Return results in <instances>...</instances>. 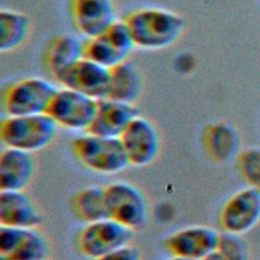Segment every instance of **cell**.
Instances as JSON below:
<instances>
[{
  "mask_svg": "<svg viewBox=\"0 0 260 260\" xmlns=\"http://www.w3.org/2000/svg\"><path fill=\"white\" fill-rule=\"evenodd\" d=\"M41 223L40 210L23 190L0 192V225L36 229Z\"/></svg>",
  "mask_w": 260,
  "mask_h": 260,
  "instance_id": "obj_15",
  "label": "cell"
},
{
  "mask_svg": "<svg viewBox=\"0 0 260 260\" xmlns=\"http://www.w3.org/2000/svg\"><path fill=\"white\" fill-rule=\"evenodd\" d=\"M138 115L134 104L110 98L102 99L99 101L94 119L87 132L108 137H120Z\"/></svg>",
  "mask_w": 260,
  "mask_h": 260,
  "instance_id": "obj_14",
  "label": "cell"
},
{
  "mask_svg": "<svg viewBox=\"0 0 260 260\" xmlns=\"http://www.w3.org/2000/svg\"><path fill=\"white\" fill-rule=\"evenodd\" d=\"M142 88V75L138 68L129 60L110 69V83L107 98L134 104L140 96Z\"/></svg>",
  "mask_w": 260,
  "mask_h": 260,
  "instance_id": "obj_19",
  "label": "cell"
},
{
  "mask_svg": "<svg viewBox=\"0 0 260 260\" xmlns=\"http://www.w3.org/2000/svg\"><path fill=\"white\" fill-rule=\"evenodd\" d=\"M49 255V243L36 228L26 229L21 243L9 258L12 260H48Z\"/></svg>",
  "mask_w": 260,
  "mask_h": 260,
  "instance_id": "obj_22",
  "label": "cell"
},
{
  "mask_svg": "<svg viewBox=\"0 0 260 260\" xmlns=\"http://www.w3.org/2000/svg\"><path fill=\"white\" fill-rule=\"evenodd\" d=\"M69 12L83 39L105 32L118 19L113 0H69Z\"/></svg>",
  "mask_w": 260,
  "mask_h": 260,
  "instance_id": "obj_13",
  "label": "cell"
},
{
  "mask_svg": "<svg viewBox=\"0 0 260 260\" xmlns=\"http://www.w3.org/2000/svg\"><path fill=\"white\" fill-rule=\"evenodd\" d=\"M175 66H176L177 70L180 71L181 73H188L194 67V59L191 56H189L188 54L180 55V56H178V58L175 62Z\"/></svg>",
  "mask_w": 260,
  "mask_h": 260,
  "instance_id": "obj_27",
  "label": "cell"
},
{
  "mask_svg": "<svg viewBox=\"0 0 260 260\" xmlns=\"http://www.w3.org/2000/svg\"><path fill=\"white\" fill-rule=\"evenodd\" d=\"M216 252L222 260H249V247L242 235L219 233Z\"/></svg>",
  "mask_w": 260,
  "mask_h": 260,
  "instance_id": "obj_24",
  "label": "cell"
},
{
  "mask_svg": "<svg viewBox=\"0 0 260 260\" xmlns=\"http://www.w3.org/2000/svg\"><path fill=\"white\" fill-rule=\"evenodd\" d=\"M135 48L157 51L174 45L185 28L184 18L167 8L144 6L131 10L123 18Z\"/></svg>",
  "mask_w": 260,
  "mask_h": 260,
  "instance_id": "obj_1",
  "label": "cell"
},
{
  "mask_svg": "<svg viewBox=\"0 0 260 260\" xmlns=\"http://www.w3.org/2000/svg\"><path fill=\"white\" fill-rule=\"evenodd\" d=\"M109 217L134 230L147 219L148 207L141 191L126 182H113L105 186Z\"/></svg>",
  "mask_w": 260,
  "mask_h": 260,
  "instance_id": "obj_8",
  "label": "cell"
},
{
  "mask_svg": "<svg viewBox=\"0 0 260 260\" xmlns=\"http://www.w3.org/2000/svg\"><path fill=\"white\" fill-rule=\"evenodd\" d=\"M99 101L77 90L58 87L47 114L58 127L87 132L94 119Z\"/></svg>",
  "mask_w": 260,
  "mask_h": 260,
  "instance_id": "obj_5",
  "label": "cell"
},
{
  "mask_svg": "<svg viewBox=\"0 0 260 260\" xmlns=\"http://www.w3.org/2000/svg\"><path fill=\"white\" fill-rule=\"evenodd\" d=\"M0 260H12V259H10L9 257H6V256H2V255H0Z\"/></svg>",
  "mask_w": 260,
  "mask_h": 260,
  "instance_id": "obj_30",
  "label": "cell"
},
{
  "mask_svg": "<svg viewBox=\"0 0 260 260\" xmlns=\"http://www.w3.org/2000/svg\"><path fill=\"white\" fill-rule=\"evenodd\" d=\"M135 48L124 19H117L105 32L84 40V57L112 69L128 60Z\"/></svg>",
  "mask_w": 260,
  "mask_h": 260,
  "instance_id": "obj_7",
  "label": "cell"
},
{
  "mask_svg": "<svg viewBox=\"0 0 260 260\" xmlns=\"http://www.w3.org/2000/svg\"><path fill=\"white\" fill-rule=\"evenodd\" d=\"M75 216L85 222H93L109 217L105 187L89 186L78 191L71 200Z\"/></svg>",
  "mask_w": 260,
  "mask_h": 260,
  "instance_id": "obj_21",
  "label": "cell"
},
{
  "mask_svg": "<svg viewBox=\"0 0 260 260\" xmlns=\"http://www.w3.org/2000/svg\"><path fill=\"white\" fill-rule=\"evenodd\" d=\"M26 229L0 225V255L10 257L21 243Z\"/></svg>",
  "mask_w": 260,
  "mask_h": 260,
  "instance_id": "obj_25",
  "label": "cell"
},
{
  "mask_svg": "<svg viewBox=\"0 0 260 260\" xmlns=\"http://www.w3.org/2000/svg\"><path fill=\"white\" fill-rule=\"evenodd\" d=\"M219 233L208 225H189L171 234L164 247L171 256L202 260L216 251Z\"/></svg>",
  "mask_w": 260,
  "mask_h": 260,
  "instance_id": "obj_11",
  "label": "cell"
},
{
  "mask_svg": "<svg viewBox=\"0 0 260 260\" xmlns=\"http://www.w3.org/2000/svg\"><path fill=\"white\" fill-rule=\"evenodd\" d=\"M168 260H191V259L182 258V257H177V256H171V258H169Z\"/></svg>",
  "mask_w": 260,
  "mask_h": 260,
  "instance_id": "obj_29",
  "label": "cell"
},
{
  "mask_svg": "<svg viewBox=\"0 0 260 260\" xmlns=\"http://www.w3.org/2000/svg\"><path fill=\"white\" fill-rule=\"evenodd\" d=\"M58 87L47 78L23 77L8 83L2 91V109L6 116L47 113Z\"/></svg>",
  "mask_w": 260,
  "mask_h": 260,
  "instance_id": "obj_4",
  "label": "cell"
},
{
  "mask_svg": "<svg viewBox=\"0 0 260 260\" xmlns=\"http://www.w3.org/2000/svg\"><path fill=\"white\" fill-rule=\"evenodd\" d=\"M70 148L75 158L94 173L113 175L130 166L119 137L82 132L71 140Z\"/></svg>",
  "mask_w": 260,
  "mask_h": 260,
  "instance_id": "obj_2",
  "label": "cell"
},
{
  "mask_svg": "<svg viewBox=\"0 0 260 260\" xmlns=\"http://www.w3.org/2000/svg\"><path fill=\"white\" fill-rule=\"evenodd\" d=\"M202 260H222V258L219 256V254L215 251V252H213V253H211V254H209L208 256H206L204 259H202Z\"/></svg>",
  "mask_w": 260,
  "mask_h": 260,
  "instance_id": "obj_28",
  "label": "cell"
},
{
  "mask_svg": "<svg viewBox=\"0 0 260 260\" xmlns=\"http://www.w3.org/2000/svg\"><path fill=\"white\" fill-rule=\"evenodd\" d=\"M35 161L30 152L4 147L0 153L1 191L23 190L32 179Z\"/></svg>",
  "mask_w": 260,
  "mask_h": 260,
  "instance_id": "obj_18",
  "label": "cell"
},
{
  "mask_svg": "<svg viewBox=\"0 0 260 260\" xmlns=\"http://www.w3.org/2000/svg\"><path fill=\"white\" fill-rule=\"evenodd\" d=\"M56 81L61 86L77 90L100 101L108 96L110 69L83 57L61 73Z\"/></svg>",
  "mask_w": 260,
  "mask_h": 260,
  "instance_id": "obj_12",
  "label": "cell"
},
{
  "mask_svg": "<svg viewBox=\"0 0 260 260\" xmlns=\"http://www.w3.org/2000/svg\"><path fill=\"white\" fill-rule=\"evenodd\" d=\"M133 238V230L106 217L85 223L76 239L77 248L81 255L95 260L112 251L127 246Z\"/></svg>",
  "mask_w": 260,
  "mask_h": 260,
  "instance_id": "obj_6",
  "label": "cell"
},
{
  "mask_svg": "<svg viewBox=\"0 0 260 260\" xmlns=\"http://www.w3.org/2000/svg\"><path fill=\"white\" fill-rule=\"evenodd\" d=\"M59 127L47 114L6 116L0 124V138L5 147L35 152L48 146Z\"/></svg>",
  "mask_w": 260,
  "mask_h": 260,
  "instance_id": "obj_3",
  "label": "cell"
},
{
  "mask_svg": "<svg viewBox=\"0 0 260 260\" xmlns=\"http://www.w3.org/2000/svg\"><path fill=\"white\" fill-rule=\"evenodd\" d=\"M236 168L247 186L260 190V146L240 150L236 156Z\"/></svg>",
  "mask_w": 260,
  "mask_h": 260,
  "instance_id": "obj_23",
  "label": "cell"
},
{
  "mask_svg": "<svg viewBox=\"0 0 260 260\" xmlns=\"http://www.w3.org/2000/svg\"><path fill=\"white\" fill-rule=\"evenodd\" d=\"M31 29L30 19L23 12L3 8L0 11V52L18 49L27 40Z\"/></svg>",
  "mask_w": 260,
  "mask_h": 260,
  "instance_id": "obj_20",
  "label": "cell"
},
{
  "mask_svg": "<svg viewBox=\"0 0 260 260\" xmlns=\"http://www.w3.org/2000/svg\"><path fill=\"white\" fill-rule=\"evenodd\" d=\"M219 225L223 232L244 235L260 221V190L247 186L234 193L222 205Z\"/></svg>",
  "mask_w": 260,
  "mask_h": 260,
  "instance_id": "obj_9",
  "label": "cell"
},
{
  "mask_svg": "<svg viewBox=\"0 0 260 260\" xmlns=\"http://www.w3.org/2000/svg\"><path fill=\"white\" fill-rule=\"evenodd\" d=\"M84 40L75 35L63 34L49 41L43 61L46 70L55 80L66 69L84 57Z\"/></svg>",
  "mask_w": 260,
  "mask_h": 260,
  "instance_id": "obj_16",
  "label": "cell"
},
{
  "mask_svg": "<svg viewBox=\"0 0 260 260\" xmlns=\"http://www.w3.org/2000/svg\"><path fill=\"white\" fill-rule=\"evenodd\" d=\"M130 166L145 167L157 156L160 140L154 124L138 115L119 137Z\"/></svg>",
  "mask_w": 260,
  "mask_h": 260,
  "instance_id": "obj_10",
  "label": "cell"
},
{
  "mask_svg": "<svg viewBox=\"0 0 260 260\" xmlns=\"http://www.w3.org/2000/svg\"><path fill=\"white\" fill-rule=\"evenodd\" d=\"M95 260H141L139 250L130 244L112 251Z\"/></svg>",
  "mask_w": 260,
  "mask_h": 260,
  "instance_id": "obj_26",
  "label": "cell"
},
{
  "mask_svg": "<svg viewBox=\"0 0 260 260\" xmlns=\"http://www.w3.org/2000/svg\"><path fill=\"white\" fill-rule=\"evenodd\" d=\"M201 141L206 154L217 164L228 162L240 152V135L233 125L224 121L208 124L202 132Z\"/></svg>",
  "mask_w": 260,
  "mask_h": 260,
  "instance_id": "obj_17",
  "label": "cell"
}]
</instances>
